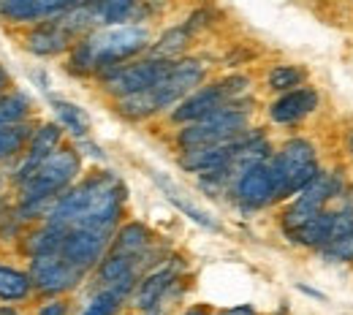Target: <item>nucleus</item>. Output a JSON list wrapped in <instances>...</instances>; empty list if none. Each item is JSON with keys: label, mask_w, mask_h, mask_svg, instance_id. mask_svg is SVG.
Segmentation results:
<instances>
[{"label": "nucleus", "mask_w": 353, "mask_h": 315, "mask_svg": "<svg viewBox=\"0 0 353 315\" xmlns=\"http://www.w3.org/2000/svg\"><path fill=\"white\" fill-rule=\"evenodd\" d=\"M123 207H125L123 180L114 177L112 172H101L71 185L63 196H57L44 221L60 228H95L114 234Z\"/></svg>", "instance_id": "obj_1"}, {"label": "nucleus", "mask_w": 353, "mask_h": 315, "mask_svg": "<svg viewBox=\"0 0 353 315\" xmlns=\"http://www.w3.org/2000/svg\"><path fill=\"white\" fill-rule=\"evenodd\" d=\"M150 46V30L144 25H106L88 33L71 46L68 68L74 74H103L114 65L133 60Z\"/></svg>", "instance_id": "obj_2"}, {"label": "nucleus", "mask_w": 353, "mask_h": 315, "mask_svg": "<svg viewBox=\"0 0 353 315\" xmlns=\"http://www.w3.org/2000/svg\"><path fill=\"white\" fill-rule=\"evenodd\" d=\"M204 77H207V68L201 60L179 57L166 68V74L152 88L117 98V112L128 120H147L163 109L176 106L182 98H188L196 88H201Z\"/></svg>", "instance_id": "obj_3"}, {"label": "nucleus", "mask_w": 353, "mask_h": 315, "mask_svg": "<svg viewBox=\"0 0 353 315\" xmlns=\"http://www.w3.org/2000/svg\"><path fill=\"white\" fill-rule=\"evenodd\" d=\"M269 172L274 182V201L299 193L310 180L318 177V155L307 139H291L280 147L274 158H269Z\"/></svg>", "instance_id": "obj_4"}, {"label": "nucleus", "mask_w": 353, "mask_h": 315, "mask_svg": "<svg viewBox=\"0 0 353 315\" xmlns=\"http://www.w3.org/2000/svg\"><path fill=\"white\" fill-rule=\"evenodd\" d=\"M250 123V109L245 101H236L231 106H223L218 112L182 125V131L176 136V144L182 150H199V147H215L223 141H231L236 136L248 131Z\"/></svg>", "instance_id": "obj_5"}, {"label": "nucleus", "mask_w": 353, "mask_h": 315, "mask_svg": "<svg viewBox=\"0 0 353 315\" xmlns=\"http://www.w3.org/2000/svg\"><path fill=\"white\" fill-rule=\"evenodd\" d=\"M248 88H250V79H245V77H228V79H221L215 85L196 88L188 98H182L176 103V109L172 112V120L179 125L196 123V120L218 112L223 106H231V103L242 101Z\"/></svg>", "instance_id": "obj_6"}, {"label": "nucleus", "mask_w": 353, "mask_h": 315, "mask_svg": "<svg viewBox=\"0 0 353 315\" xmlns=\"http://www.w3.org/2000/svg\"><path fill=\"white\" fill-rule=\"evenodd\" d=\"M174 60H155V57H147V60H128L123 65H114L109 71L101 74V85L103 90L114 98H125L133 92H141L147 88H152L163 74L166 68L172 65Z\"/></svg>", "instance_id": "obj_7"}, {"label": "nucleus", "mask_w": 353, "mask_h": 315, "mask_svg": "<svg viewBox=\"0 0 353 315\" xmlns=\"http://www.w3.org/2000/svg\"><path fill=\"white\" fill-rule=\"evenodd\" d=\"M179 272H182L179 258H172L141 274L131 294V305L141 315H163L166 296H172V291L179 285Z\"/></svg>", "instance_id": "obj_8"}, {"label": "nucleus", "mask_w": 353, "mask_h": 315, "mask_svg": "<svg viewBox=\"0 0 353 315\" xmlns=\"http://www.w3.org/2000/svg\"><path fill=\"white\" fill-rule=\"evenodd\" d=\"M28 272L33 277L36 294H41V296H65L68 291H74L85 280V272L74 270L68 261H63L54 253L33 256Z\"/></svg>", "instance_id": "obj_9"}, {"label": "nucleus", "mask_w": 353, "mask_h": 315, "mask_svg": "<svg viewBox=\"0 0 353 315\" xmlns=\"http://www.w3.org/2000/svg\"><path fill=\"white\" fill-rule=\"evenodd\" d=\"M332 196H334V177L318 172V177L310 180L299 190L296 201L283 212V228H285V234L294 231L296 225H302L305 221H310L312 215H318L321 210H326V204L332 201Z\"/></svg>", "instance_id": "obj_10"}, {"label": "nucleus", "mask_w": 353, "mask_h": 315, "mask_svg": "<svg viewBox=\"0 0 353 315\" xmlns=\"http://www.w3.org/2000/svg\"><path fill=\"white\" fill-rule=\"evenodd\" d=\"M231 196L245 210H261L266 204H272L274 201V182H272V172H269V161L256 163L248 172H242L231 187Z\"/></svg>", "instance_id": "obj_11"}, {"label": "nucleus", "mask_w": 353, "mask_h": 315, "mask_svg": "<svg viewBox=\"0 0 353 315\" xmlns=\"http://www.w3.org/2000/svg\"><path fill=\"white\" fill-rule=\"evenodd\" d=\"M60 144H63V125L44 123L41 128H36L33 136H30V141H28V147H25V152L17 158V166H14V174H11L14 185L22 180L25 174H30L46 155H52Z\"/></svg>", "instance_id": "obj_12"}, {"label": "nucleus", "mask_w": 353, "mask_h": 315, "mask_svg": "<svg viewBox=\"0 0 353 315\" xmlns=\"http://www.w3.org/2000/svg\"><path fill=\"white\" fill-rule=\"evenodd\" d=\"M74 44H77V39L63 28V22L57 17H49L44 22H39L25 39L28 52H33L39 57H54L60 52H68Z\"/></svg>", "instance_id": "obj_13"}, {"label": "nucleus", "mask_w": 353, "mask_h": 315, "mask_svg": "<svg viewBox=\"0 0 353 315\" xmlns=\"http://www.w3.org/2000/svg\"><path fill=\"white\" fill-rule=\"evenodd\" d=\"M79 3L82 0H0V14L11 22H44Z\"/></svg>", "instance_id": "obj_14"}, {"label": "nucleus", "mask_w": 353, "mask_h": 315, "mask_svg": "<svg viewBox=\"0 0 353 315\" xmlns=\"http://www.w3.org/2000/svg\"><path fill=\"white\" fill-rule=\"evenodd\" d=\"M318 109V92L312 88H296V90L283 92L272 106H269V117L280 125H288V123H299L305 120L310 112Z\"/></svg>", "instance_id": "obj_15"}, {"label": "nucleus", "mask_w": 353, "mask_h": 315, "mask_svg": "<svg viewBox=\"0 0 353 315\" xmlns=\"http://www.w3.org/2000/svg\"><path fill=\"white\" fill-rule=\"evenodd\" d=\"M33 294H36V285L30 272L0 261V302L19 305V302H28Z\"/></svg>", "instance_id": "obj_16"}, {"label": "nucleus", "mask_w": 353, "mask_h": 315, "mask_svg": "<svg viewBox=\"0 0 353 315\" xmlns=\"http://www.w3.org/2000/svg\"><path fill=\"white\" fill-rule=\"evenodd\" d=\"M152 245V234L144 223H125L123 228L114 231L109 250L112 253H123V256H147Z\"/></svg>", "instance_id": "obj_17"}, {"label": "nucleus", "mask_w": 353, "mask_h": 315, "mask_svg": "<svg viewBox=\"0 0 353 315\" xmlns=\"http://www.w3.org/2000/svg\"><path fill=\"white\" fill-rule=\"evenodd\" d=\"M152 177H155V182L161 185V190L166 193V199L174 204L176 210H182V212H185L190 221H196V223L204 225V228H212V231H218V228H221V225H218V221H212V215H207V212H204V210H199V207H196L190 199H185V193H182V190H179L172 180H166L163 174H152Z\"/></svg>", "instance_id": "obj_18"}, {"label": "nucleus", "mask_w": 353, "mask_h": 315, "mask_svg": "<svg viewBox=\"0 0 353 315\" xmlns=\"http://www.w3.org/2000/svg\"><path fill=\"white\" fill-rule=\"evenodd\" d=\"M30 136H33V125L28 120L25 123H17V125H3L0 128V163L17 161L25 152Z\"/></svg>", "instance_id": "obj_19"}, {"label": "nucleus", "mask_w": 353, "mask_h": 315, "mask_svg": "<svg viewBox=\"0 0 353 315\" xmlns=\"http://www.w3.org/2000/svg\"><path fill=\"white\" fill-rule=\"evenodd\" d=\"M190 30H188V25L185 28H172V30H166L155 44L150 46V52H147V57H155V60H179L182 54H185V49L190 44Z\"/></svg>", "instance_id": "obj_20"}, {"label": "nucleus", "mask_w": 353, "mask_h": 315, "mask_svg": "<svg viewBox=\"0 0 353 315\" xmlns=\"http://www.w3.org/2000/svg\"><path fill=\"white\" fill-rule=\"evenodd\" d=\"M30 112H33L30 95H25V92H19V90L0 92V128H3V125H17V123L30 120Z\"/></svg>", "instance_id": "obj_21"}, {"label": "nucleus", "mask_w": 353, "mask_h": 315, "mask_svg": "<svg viewBox=\"0 0 353 315\" xmlns=\"http://www.w3.org/2000/svg\"><path fill=\"white\" fill-rule=\"evenodd\" d=\"M52 106H54V112H57L60 125H63L68 134H74L77 139H85V136L90 134V117L85 114V109H79V106L71 103V101H60V98H52Z\"/></svg>", "instance_id": "obj_22"}, {"label": "nucleus", "mask_w": 353, "mask_h": 315, "mask_svg": "<svg viewBox=\"0 0 353 315\" xmlns=\"http://www.w3.org/2000/svg\"><path fill=\"white\" fill-rule=\"evenodd\" d=\"M128 299H131V294H125L120 288H98L95 296L85 305V310L79 315H117Z\"/></svg>", "instance_id": "obj_23"}, {"label": "nucleus", "mask_w": 353, "mask_h": 315, "mask_svg": "<svg viewBox=\"0 0 353 315\" xmlns=\"http://www.w3.org/2000/svg\"><path fill=\"white\" fill-rule=\"evenodd\" d=\"M305 79H307V71L299 68V65H274L269 71V77H266V85H269V90L274 92H288L302 88Z\"/></svg>", "instance_id": "obj_24"}, {"label": "nucleus", "mask_w": 353, "mask_h": 315, "mask_svg": "<svg viewBox=\"0 0 353 315\" xmlns=\"http://www.w3.org/2000/svg\"><path fill=\"white\" fill-rule=\"evenodd\" d=\"M33 315H71V302L65 296H44Z\"/></svg>", "instance_id": "obj_25"}, {"label": "nucleus", "mask_w": 353, "mask_h": 315, "mask_svg": "<svg viewBox=\"0 0 353 315\" xmlns=\"http://www.w3.org/2000/svg\"><path fill=\"white\" fill-rule=\"evenodd\" d=\"M326 256L329 258H337V261H353V234H345L334 242H329L326 247Z\"/></svg>", "instance_id": "obj_26"}, {"label": "nucleus", "mask_w": 353, "mask_h": 315, "mask_svg": "<svg viewBox=\"0 0 353 315\" xmlns=\"http://www.w3.org/2000/svg\"><path fill=\"white\" fill-rule=\"evenodd\" d=\"M218 315H259L250 305H239V307H228V310H221Z\"/></svg>", "instance_id": "obj_27"}, {"label": "nucleus", "mask_w": 353, "mask_h": 315, "mask_svg": "<svg viewBox=\"0 0 353 315\" xmlns=\"http://www.w3.org/2000/svg\"><path fill=\"white\" fill-rule=\"evenodd\" d=\"M179 315H212V310L207 307V305H193V307H188V310H182Z\"/></svg>", "instance_id": "obj_28"}, {"label": "nucleus", "mask_w": 353, "mask_h": 315, "mask_svg": "<svg viewBox=\"0 0 353 315\" xmlns=\"http://www.w3.org/2000/svg\"><path fill=\"white\" fill-rule=\"evenodd\" d=\"M0 315H22V310H19L17 305H6V302H0Z\"/></svg>", "instance_id": "obj_29"}, {"label": "nucleus", "mask_w": 353, "mask_h": 315, "mask_svg": "<svg viewBox=\"0 0 353 315\" xmlns=\"http://www.w3.org/2000/svg\"><path fill=\"white\" fill-rule=\"evenodd\" d=\"M8 210H11V204L6 201V199H0V225L6 221V215H8Z\"/></svg>", "instance_id": "obj_30"}, {"label": "nucleus", "mask_w": 353, "mask_h": 315, "mask_svg": "<svg viewBox=\"0 0 353 315\" xmlns=\"http://www.w3.org/2000/svg\"><path fill=\"white\" fill-rule=\"evenodd\" d=\"M6 88H8V74H6V68L0 65V92H6Z\"/></svg>", "instance_id": "obj_31"}, {"label": "nucleus", "mask_w": 353, "mask_h": 315, "mask_svg": "<svg viewBox=\"0 0 353 315\" xmlns=\"http://www.w3.org/2000/svg\"><path fill=\"white\" fill-rule=\"evenodd\" d=\"M348 150H351V155H353V131L348 134Z\"/></svg>", "instance_id": "obj_32"}, {"label": "nucleus", "mask_w": 353, "mask_h": 315, "mask_svg": "<svg viewBox=\"0 0 353 315\" xmlns=\"http://www.w3.org/2000/svg\"><path fill=\"white\" fill-rule=\"evenodd\" d=\"M0 199H3V180H0Z\"/></svg>", "instance_id": "obj_33"}]
</instances>
